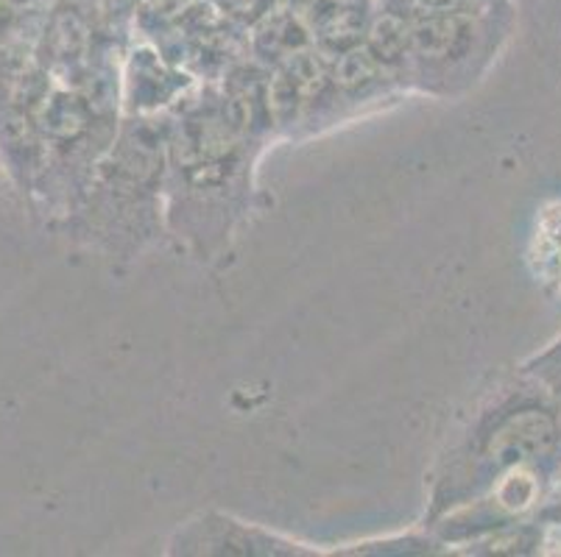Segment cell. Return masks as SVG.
Returning <instances> with one entry per match:
<instances>
[{"label":"cell","instance_id":"cell-1","mask_svg":"<svg viewBox=\"0 0 561 557\" xmlns=\"http://www.w3.org/2000/svg\"><path fill=\"white\" fill-rule=\"evenodd\" d=\"M559 438L556 418L548 410L525 407L494 423L481 449V460L492 472H512L553 449Z\"/></svg>","mask_w":561,"mask_h":557},{"label":"cell","instance_id":"cell-2","mask_svg":"<svg viewBox=\"0 0 561 557\" xmlns=\"http://www.w3.org/2000/svg\"><path fill=\"white\" fill-rule=\"evenodd\" d=\"M472 34V18L467 12L416 18L411 23V48L425 59H447L458 54Z\"/></svg>","mask_w":561,"mask_h":557},{"label":"cell","instance_id":"cell-3","mask_svg":"<svg viewBox=\"0 0 561 557\" xmlns=\"http://www.w3.org/2000/svg\"><path fill=\"white\" fill-rule=\"evenodd\" d=\"M534 259H537L545 282L561 290V204L548 209L539 223L537 240H534Z\"/></svg>","mask_w":561,"mask_h":557},{"label":"cell","instance_id":"cell-4","mask_svg":"<svg viewBox=\"0 0 561 557\" xmlns=\"http://www.w3.org/2000/svg\"><path fill=\"white\" fill-rule=\"evenodd\" d=\"M405 48H411V25L397 14H386L382 20H377V25L371 28V56L377 61H394L405 54Z\"/></svg>","mask_w":561,"mask_h":557},{"label":"cell","instance_id":"cell-5","mask_svg":"<svg viewBox=\"0 0 561 557\" xmlns=\"http://www.w3.org/2000/svg\"><path fill=\"white\" fill-rule=\"evenodd\" d=\"M377 73V59L371 56V50H350L339 59L335 65V81H339L344 90H360V86L369 84Z\"/></svg>","mask_w":561,"mask_h":557}]
</instances>
